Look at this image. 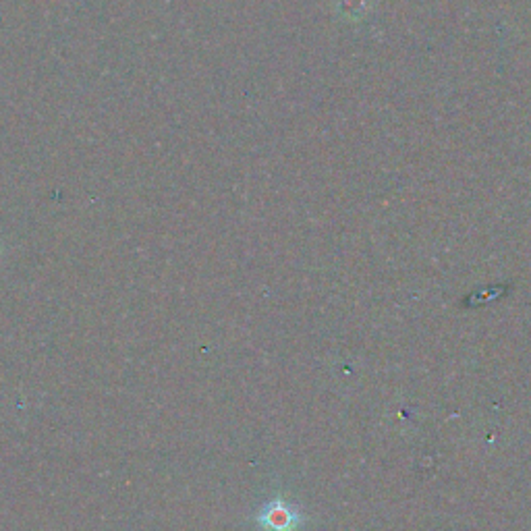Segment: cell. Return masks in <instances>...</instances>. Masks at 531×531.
Listing matches in <instances>:
<instances>
[{
	"mask_svg": "<svg viewBox=\"0 0 531 531\" xmlns=\"http://www.w3.org/2000/svg\"><path fill=\"white\" fill-rule=\"evenodd\" d=\"M258 523L266 531H297L301 515L295 507L289 505V502H285L283 498H276L258 515Z\"/></svg>",
	"mask_w": 531,
	"mask_h": 531,
	"instance_id": "obj_1",
	"label": "cell"
}]
</instances>
